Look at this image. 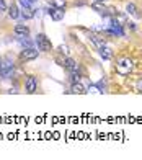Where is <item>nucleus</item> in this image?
<instances>
[{
    "label": "nucleus",
    "instance_id": "nucleus-3",
    "mask_svg": "<svg viewBox=\"0 0 142 160\" xmlns=\"http://www.w3.org/2000/svg\"><path fill=\"white\" fill-rule=\"evenodd\" d=\"M34 42H36L38 49H39V51H44V52H47V51H51V49H52L51 39H49L44 33H39V34L36 36V39H34Z\"/></svg>",
    "mask_w": 142,
    "mask_h": 160
},
{
    "label": "nucleus",
    "instance_id": "nucleus-14",
    "mask_svg": "<svg viewBox=\"0 0 142 160\" xmlns=\"http://www.w3.org/2000/svg\"><path fill=\"white\" fill-rule=\"evenodd\" d=\"M8 17H10L12 20H17V18L20 17V10H18V7H17L15 3H12V5L8 7Z\"/></svg>",
    "mask_w": 142,
    "mask_h": 160
},
{
    "label": "nucleus",
    "instance_id": "nucleus-21",
    "mask_svg": "<svg viewBox=\"0 0 142 160\" xmlns=\"http://www.w3.org/2000/svg\"><path fill=\"white\" fill-rule=\"evenodd\" d=\"M93 2H98V3H105V2H108V0H93Z\"/></svg>",
    "mask_w": 142,
    "mask_h": 160
},
{
    "label": "nucleus",
    "instance_id": "nucleus-1",
    "mask_svg": "<svg viewBox=\"0 0 142 160\" xmlns=\"http://www.w3.org/2000/svg\"><path fill=\"white\" fill-rule=\"evenodd\" d=\"M62 65L67 69L69 74L72 75L74 82H79V80H80V65L77 64L74 59H70V57H66V59H64V62H62Z\"/></svg>",
    "mask_w": 142,
    "mask_h": 160
},
{
    "label": "nucleus",
    "instance_id": "nucleus-10",
    "mask_svg": "<svg viewBox=\"0 0 142 160\" xmlns=\"http://www.w3.org/2000/svg\"><path fill=\"white\" fill-rule=\"evenodd\" d=\"M126 13H127V15H131V17H134V18H137V20L142 17V13L139 12V8H137L136 5H134L132 2L126 5Z\"/></svg>",
    "mask_w": 142,
    "mask_h": 160
},
{
    "label": "nucleus",
    "instance_id": "nucleus-2",
    "mask_svg": "<svg viewBox=\"0 0 142 160\" xmlns=\"http://www.w3.org/2000/svg\"><path fill=\"white\" fill-rule=\"evenodd\" d=\"M132 69H134V62H132V59H129V57H121V59L116 61V72L119 75L131 74Z\"/></svg>",
    "mask_w": 142,
    "mask_h": 160
},
{
    "label": "nucleus",
    "instance_id": "nucleus-7",
    "mask_svg": "<svg viewBox=\"0 0 142 160\" xmlns=\"http://www.w3.org/2000/svg\"><path fill=\"white\" fill-rule=\"evenodd\" d=\"M64 8H56V7H51V8H47V15L51 17L54 21H61L64 18Z\"/></svg>",
    "mask_w": 142,
    "mask_h": 160
},
{
    "label": "nucleus",
    "instance_id": "nucleus-22",
    "mask_svg": "<svg viewBox=\"0 0 142 160\" xmlns=\"http://www.w3.org/2000/svg\"><path fill=\"white\" fill-rule=\"evenodd\" d=\"M2 61H3V59H2V57H0V69H2Z\"/></svg>",
    "mask_w": 142,
    "mask_h": 160
},
{
    "label": "nucleus",
    "instance_id": "nucleus-8",
    "mask_svg": "<svg viewBox=\"0 0 142 160\" xmlns=\"http://www.w3.org/2000/svg\"><path fill=\"white\" fill-rule=\"evenodd\" d=\"M91 8H93L95 12H98L100 15H103V17H111V15H113V13H111L113 10L106 8L103 3H98V2H93V3H91Z\"/></svg>",
    "mask_w": 142,
    "mask_h": 160
},
{
    "label": "nucleus",
    "instance_id": "nucleus-4",
    "mask_svg": "<svg viewBox=\"0 0 142 160\" xmlns=\"http://www.w3.org/2000/svg\"><path fill=\"white\" fill-rule=\"evenodd\" d=\"M13 69H15V64L10 57H5L2 61V69H0V75L3 78H10L13 75Z\"/></svg>",
    "mask_w": 142,
    "mask_h": 160
},
{
    "label": "nucleus",
    "instance_id": "nucleus-11",
    "mask_svg": "<svg viewBox=\"0 0 142 160\" xmlns=\"http://www.w3.org/2000/svg\"><path fill=\"white\" fill-rule=\"evenodd\" d=\"M98 49H100L98 52H100V57H101V59H105V61H110L111 57H113V51H111L110 48L101 46V48H98Z\"/></svg>",
    "mask_w": 142,
    "mask_h": 160
},
{
    "label": "nucleus",
    "instance_id": "nucleus-6",
    "mask_svg": "<svg viewBox=\"0 0 142 160\" xmlns=\"http://www.w3.org/2000/svg\"><path fill=\"white\" fill-rule=\"evenodd\" d=\"M25 90H26V93H34L38 90V78L36 77H33V75H30L26 78V82H25Z\"/></svg>",
    "mask_w": 142,
    "mask_h": 160
},
{
    "label": "nucleus",
    "instance_id": "nucleus-19",
    "mask_svg": "<svg viewBox=\"0 0 142 160\" xmlns=\"http://www.w3.org/2000/svg\"><path fill=\"white\" fill-rule=\"evenodd\" d=\"M7 10V3H5V0H0V13H3Z\"/></svg>",
    "mask_w": 142,
    "mask_h": 160
},
{
    "label": "nucleus",
    "instance_id": "nucleus-13",
    "mask_svg": "<svg viewBox=\"0 0 142 160\" xmlns=\"http://www.w3.org/2000/svg\"><path fill=\"white\" fill-rule=\"evenodd\" d=\"M90 39L93 41V44L95 46H98V48H101V46H105V38H101V36H98V34H95V33H90Z\"/></svg>",
    "mask_w": 142,
    "mask_h": 160
},
{
    "label": "nucleus",
    "instance_id": "nucleus-18",
    "mask_svg": "<svg viewBox=\"0 0 142 160\" xmlns=\"http://www.w3.org/2000/svg\"><path fill=\"white\" fill-rule=\"evenodd\" d=\"M57 51H59V54H66V56H69V48H67V46H59Z\"/></svg>",
    "mask_w": 142,
    "mask_h": 160
},
{
    "label": "nucleus",
    "instance_id": "nucleus-9",
    "mask_svg": "<svg viewBox=\"0 0 142 160\" xmlns=\"http://www.w3.org/2000/svg\"><path fill=\"white\" fill-rule=\"evenodd\" d=\"M13 33H15L17 39L18 38H28V36H30V28H28L26 25H17Z\"/></svg>",
    "mask_w": 142,
    "mask_h": 160
},
{
    "label": "nucleus",
    "instance_id": "nucleus-12",
    "mask_svg": "<svg viewBox=\"0 0 142 160\" xmlns=\"http://www.w3.org/2000/svg\"><path fill=\"white\" fill-rule=\"evenodd\" d=\"M20 17H23L25 20H31L34 17V8H28V7H21Z\"/></svg>",
    "mask_w": 142,
    "mask_h": 160
},
{
    "label": "nucleus",
    "instance_id": "nucleus-15",
    "mask_svg": "<svg viewBox=\"0 0 142 160\" xmlns=\"http://www.w3.org/2000/svg\"><path fill=\"white\" fill-rule=\"evenodd\" d=\"M47 3L56 8H66L67 7V0H47Z\"/></svg>",
    "mask_w": 142,
    "mask_h": 160
},
{
    "label": "nucleus",
    "instance_id": "nucleus-5",
    "mask_svg": "<svg viewBox=\"0 0 142 160\" xmlns=\"http://www.w3.org/2000/svg\"><path fill=\"white\" fill-rule=\"evenodd\" d=\"M38 57V51L34 48H26L20 52V61L21 62H26V61H33Z\"/></svg>",
    "mask_w": 142,
    "mask_h": 160
},
{
    "label": "nucleus",
    "instance_id": "nucleus-17",
    "mask_svg": "<svg viewBox=\"0 0 142 160\" xmlns=\"http://www.w3.org/2000/svg\"><path fill=\"white\" fill-rule=\"evenodd\" d=\"M36 2H38V0H18V3L21 7H28V8H34Z\"/></svg>",
    "mask_w": 142,
    "mask_h": 160
},
{
    "label": "nucleus",
    "instance_id": "nucleus-16",
    "mask_svg": "<svg viewBox=\"0 0 142 160\" xmlns=\"http://www.w3.org/2000/svg\"><path fill=\"white\" fill-rule=\"evenodd\" d=\"M72 92L74 93H85V92H87V88H85V87L80 83V80H79V82H74L72 83Z\"/></svg>",
    "mask_w": 142,
    "mask_h": 160
},
{
    "label": "nucleus",
    "instance_id": "nucleus-20",
    "mask_svg": "<svg viewBox=\"0 0 142 160\" xmlns=\"http://www.w3.org/2000/svg\"><path fill=\"white\" fill-rule=\"evenodd\" d=\"M137 90H139V92L142 93V78L139 80V82H137Z\"/></svg>",
    "mask_w": 142,
    "mask_h": 160
}]
</instances>
